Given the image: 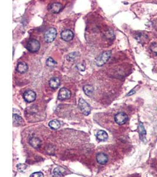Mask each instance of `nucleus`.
Here are the masks:
<instances>
[{"label":"nucleus","instance_id":"423d86ee","mask_svg":"<svg viewBox=\"0 0 157 177\" xmlns=\"http://www.w3.org/2000/svg\"><path fill=\"white\" fill-rule=\"evenodd\" d=\"M71 95V92L67 88L63 87L59 91L58 95V98L59 100H63L69 99Z\"/></svg>","mask_w":157,"mask_h":177},{"label":"nucleus","instance_id":"9d476101","mask_svg":"<svg viewBox=\"0 0 157 177\" xmlns=\"http://www.w3.org/2000/svg\"><path fill=\"white\" fill-rule=\"evenodd\" d=\"M29 145L35 149H38L41 147V141L39 138L36 137H32L29 140Z\"/></svg>","mask_w":157,"mask_h":177},{"label":"nucleus","instance_id":"f8f14e48","mask_svg":"<svg viewBox=\"0 0 157 177\" xmlns=\"http://www.w3.org/2000/svg\"><path fill=\"white\" fill-rule=\"evenodd\" d=\"M62 5L61 4L58 2H55L52 4L50 7V10L53 13H58L62 9Z\"/></svg>","mask_w":157,"mask_h":177},{"label":"nucleus","instance_id":"a211bd4d","mask_svg":"<svg viewBox=\"0 0 157 177\" xmlns=\"http://www.w3.org/2000/svg\"><path fill=\"white\" fill-rule=\"evenodd\" d=\"M13 122L16 125H21L23 123V118L17 114H13Z\"/></svg>","mask_w":157,"mask_h":177},{"label":"nucleus","instance_id":"5701e85b","mask_svg":"<svg viewBox=\"0 0 157 177\" xmlns=\"http://www.w3.org/2000/svg\"><path fill=\"white\" fill-rule=\"evenodd\" d=\"M76 67L79 70L83 71L86 69V65L84 63H80V64H77Z\"/></svg>","mask_w":157,"mask_h":177},{"label":"nucleus","instance_id":"f03ea898","mask_svg":"<svg viewBox=\"0 0 157 177\" xmlns=\"http://www.w3.org/2000/svg\"><path fill=\"white\" fill-rule=\"evenodd\" d=\"M111 56V52L107 51L100 55L96 60V64L98 66H102L105 64Z\"/></svg>","mask_w":157,"mask_h":177},{"label":"nucleus","instance_id":"412c9836","mask_svg":"<svg viewBox=\"0 0 157 177\" xmlns=\"http://www.w3.org/2000/svg\"><path fill=\"white\" fill-rule=\"evenodd\" d=\"M139 132H140V134L141 136L143 135V136H145L146 135V132H145V130L143 126V125L142 123H140V126H139Z\"/></svg>","mask_w":157,"mask_h":177},{"label":"nucleus","instance_id":"aec40b11","mask_svg":"<svg viewBox=\"0 0 157 177\" xmlns=\"http://www.w3.org/2000/svg\"><path fill=\"white\" fill-rule=\"evenodd\" d=\"M17 169L19 171L23 172L27 169V166L26 164H24V163H20V164H18L17 165Z\"/></svg>","mask_w":157,"mask_h":177},{"label":"nucleus","instance_id":"f257e3e1","mask_svg":"<svg viewBox=\"0 0 157 177\" xmlns=\"http://www.w3.org/2000/svg\"><path fill=\"white\" fill-rule=\"evenodd\" d=\"M57 35V30L55 28H50L44 34V39L47 43H50L54 41Z\"/></svg>","mask_w":157,"mask_h":177},{"label":"nucleus","instance_id":"9b49d317","mask_svg":"<svg viewBox=\"0 0 157 177\" xmlns=\"http://www.w3.org/2000/svg\"><path fill=\"white\" fill-rule=\"evenodd\" d=\"M29 69V66L25 62H20L17 65L16 70L19 73H24Z\"/></svg>","mask_w":157,"mask_h":177},{"label":"nucleus","instance_id":"2eb2a0df","mask_svg":"<svg viewBox=\"0 0 157 177\" xmlns=\"http://www.w3.org/2000/svg\"><path fill=\"white\" fill-rule=\"evenodd\" d=\"M65 169L61 167H57L54 170V176L55 177H62L65 173Z\"/></svg>","mask_w":157,"mask_h":177},{"label":"nucleus","instance_id":"1a4fd4ad","mask_svg":"<svg viewBox=\"0 0 157 177\" xmlns=\"http://www.w3.org/2000/svg\"><path fill=\"white\" fill-rule=\"evenodd\" d=\"M96 159L98 163H100L101 165H105L107 163L108 161V156L104 153H98L97 155Z\"/></svg>","mask_w":157,"mask_h":177},{"label":"nucleus","instance_id":"ddd939ff","mask_svg":"<svg viewBox=\"0 0 157 177\" xmlns=\"http://www.w3.org/2000/svg\"><path fill=\"white\" fill-rule=\"evenodd\" d=\"M49 84L52 89H56L60 85V80L58 77H53L51 79H50L49 82Z\"/></svg>","mask_w":157,"mask_h":177},{"label":"nucleus","instance_id":"f3484780","mask_svg":"<svg viewBox=\"0 0 157 177\" xmlns=\"http://www.w3.org/2000/svg\"><path fill=\"white\" fill-rule=\"evenodd\" d=\"M48 125L51 129H54V130H57L60 128L61 124L57 120H53V121H51L49 122Z\"/></svg>","mask_w":157,"mask_h":177},{"label":"nucleus","instance_id":"4be33fe9","mask_svg":"<svg viewBox=\"0 0 157 177\" xmlns=\"http://www.w3.org/2000/svg\"><path fill=\"white\" fill-rule=\"evenodd\" d=\"M151 50L152 52L157 55V43H154L151 46Z\"/></svg>","mask_w":157,"mask_h":177},{"label":"nucleus","instance_id":"7ed1b4c3","mask_svg":"<svg viewBox=\"0 0 157 177\" xmlns=\"http://www.w3.org/2000/svg\"><path fill=\"white\" fill-rule=\"evenodd\" d=\"M27 49L29 52L31 53L37 52L40 49V43L37 40H31L27 43Z\"/></svg>","mask_w":157,"mask_h":177},{"label":"nucleus","instance_id":"dca6fc26","mask_svg":"<svg viewBox=\"0 0 157 177\" xmlns=\"http://www.w3.org/2000/svg\"><path fill=\"white\" fill-rule=\"evenodd\" d=\"M83 90L86 95L91 96L94 92V87L91 85H86L83 87Z\"/></svg>","mask_w":157,"mask_h":177},{"label":"nucleus","instance_id":"0eeeda50","mask_svg":"<svg viewBox=\"0 0 157 177\" xmlns=\"http://www.w3.org/2000/svg\"><path fill=\"white\" fill-rule=\"evenodd\" d=\"M36 97H37L36 93L33 90H31L26 91L23 95L24 99L28 103L34 102L36 99Z\"/></svg>","mask_w":157,"mask_h":177},{"label":"nucleus","instance_id":"39448f33","mask_svg":"<svg viewBox=\"0 0 157 177\" xmlns=\"http://www.w3.org/2000/svg\"><path fill=\"white\" fill-rule=\"evenodd\" d=\"M115 121L118 125H122L125 124L128 120L127 115L124 112H119L115 115L114 118Z\"/></svg>","mask_w":157,"mask_h":177},{"label":"nucleus","instance_id":"6ab92c4d","mask_svg":"<svg viewBox=\"0 0 157 177\" xmlns=\"http://www.w3.org/2000/svg\"><path fill=\"white\" fill-rule=\"evenodd\" d=\"M57 64V62H56L53 58H52L51 57H49L48 58V59L46 61V65L48 67H51L53 66H55Z\"/></svg>","mask_w":157,"mask_h":177},{"label":"nucleus","instance_id":"b1692460","mask_svg":"<svg viewBox=\"0 0 157 177\" xmlns=\"http://www.w3.org/2000/svg\"><path fill=\"white\" fill-rule=\"evenodd\" d=\"M29 177H44V174L41 172H35L32 174Z\"/></svg>","mask_w":157,"mask_h":177},{"label":"nucleus","instance_id":"20e7f679","mask_svg":"<svg viewBox=\"0 0 157 177\" xmlns=\"http://www.w3.org/2000/svg\"><path fill=\"white\" fill-rule=\"evenodd\" d=\"M78 105H79L80 108L81 110L83 113L84 115L88 116V115L90 114L91 110V106L84 99H83V98H81L79 100Z\"/></svg>","mask_w":157,"mask_h":177},{"label":"nucleus","instance_id":"4468645a","mask_svg":"<svg viewBox=\"0 0 157 177\" xmlns=\"http://www.w3.org/2000/svg\"><path fill=\"white\" fill-rule=\"evenodd\" d=\"M96 137L97 139H98L100 141H105L108 139V136L107 133L105 131L101 130L97 133Z\"/></svg>","mask_w":157,"mask_h":177},{"label":"nucleus","instance_id":"6e6552de","mask_svg":"<svg viewBox=\"0 0 157 177\" xmlns=\"http://www.w3.org/2000/svg\"><path fill=\"white\" fill-rule=\"evenodd\" d=\"M74 34L70 30H65L61 33V38L65 41H70L73 39Z\"/></svg>","mask_w":157,"mask_h":177}]
</instances>
